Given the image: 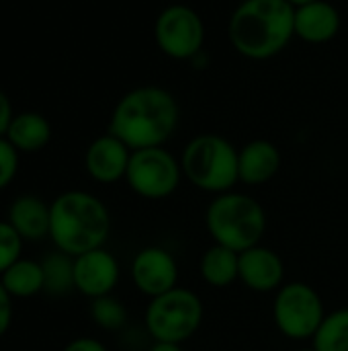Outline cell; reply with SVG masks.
Listing matches in <instances>:
<instances>
[{
	"instance_id": "4",
	"label": "cell",
	"mask_w": 348,
	"mask_h": 351,
	"mask_svg": "<svg viewBox=\"0 0 348 351\" xmlns=\"http://www.w3.org/2000/svg\"><path fill=\"white\" fill-rule=\"evenodd\" d=\"M205 228L215 245L242 253L260 245L267 232V212L252 195L226 191L205 210Z\"/></svg>"
},
{
	"instance_id": "17",
	"label": "cell",
	"mask_w": 348,
	"mask_h": 351,
	"mask_svg": "<svg viewBox=\"0 0 348 351\" xmlns=\"http://www.w3.org/2000/svg\"><path fill=\"white\" fill-rule=\"evenodd\" d=\"M18 152L33 154L43 150L51 140V123L37 111H21L14 113L6 136H4Z\"/></svg>"
},
{
	"instance_id": "21",
	"label": "cell",
	"mask_w": 348,
	"mask_h": 351,
	"mask_svg": "<svg viewBox=\"0 0 348 351\" xmlns=\"http://www.w3.org/2000/svg\"><path fill=\"white\" fill-rule=\"evenodd\" d=\"M312 341L316 351H348V308L328 313Z\"/></svg>"
},
{
	"instance_id": "2",
	"label": "cell",
	"mask_w": 348,
	"mask_h": 351,
	"mask_svg": "<svg viewBox=\"0 0 348 351\" xmlns=\"http://www.w3.org/2000/svg\"><path fill=\"white\" fill-rule=\"evenodd\" d=\"M232 47L248 60H269L295 37V8L287 0H242L228 23Z\"/></svg>"
},
{
	"instance_id": "18",
	"label": "cell",
	"mask_w": 348,
	"mask_h": 351,
	"mask_svg": "<svg viewBox=\"0 0 348 351\" xmlns=\"http://www.w3.org/2000/svg\"><path fill=\"white\" fill-rule=\"evenodd\" d=\"M199 274L203 282L211 288H228L238 282L240 276V253L222 247L211 245L199 261Z\"/></svg>"
},
{
	"instance_id": "23",
	"label": "cell",
	"mask_w": 348,
	"mask_h": 351,
	"mask_svg": "<svg viewBox=\"0 0 348 351\" xmlns=\"http://www.w3.org/2000/svg\"><path fill=\"white\" fill-rule=\"evenodd\" d=\"M25 241L18 237V232L8 224V220H0V276L21 259Z\"/></svg>"
},
{
	"instance_id": "30",
	"label": "cell",
	"mask_w": 348,
	"mask_h": 351,
	"mask_svg": "<svg viewBox=\"0 0 348 351\" xmlns=\"http://www.w3.org/2000/svg\"><path fill=\"white\" fill-rule=\"evenodd\" d=\"M297 351H316L314 348H302V350H297Z\"/></svg>"
},
{
	"instance_id": "28",
	"label": "cell",
	"mask_w": 348,
	"mask_h": 351,
	"mask_svg": "<svg viewBox=\"0 0 348 351\" xmlns=\"http://www.w3.org/2000/svg\"><path fill=\"white\" fill-rule=\"evenodd\" d=\"M148 351H183L180 343H170V341H154Z\"/></svg>"
},
{
	"instance_id": "25",
	"label": "cell",
	"mask_w": 348,
	"mask_h": 351,
	"mask_svg": "<svg viewBox=\"0 0 348 351\" xmlns=\"http://www.w3.org/2000/svg\"><path fill=\"white\" fill-rule=\"evenodd\" d=\"M12 296L4 290V286L0 284V339L8 333L10 325H12Z\"/></svg>"
},
{
	"instance_id": "26",
	"label": "cell",
	"mask_w": 348,
	"mask_h": 351,
	"mask_svg": "<svg viewBox=\"0 0 348 351\" xmlns=\"http://www.w3.org/2000/svg\"><path fill=\"white\" fill-rule=\"evenodd\" d=\"M62 351H109L107 346L94 337H76Z\"/></svg>"
},
{
	"instance_id": "27",
	"label": "cell",
	"mask_w": 348,
	"mask_h": 351,
	"mask_svg": "<svg viewBox=\"0 0 348 351\" xmlns=\"http://www.w3.org/2000/svg\"><path fill=\"white\" fill-rule=\"evenodd\" d=\"M12 117H14L12 103H10V99L6 97V93L0 88V138L6 136V130H8Z\"/></svg>"
},
{
	"instance_id": "13",
	"label": "cell",
	"mask_w": 348,
	"mask_h": 351,
	"mask_svg": "<svg viewBox=\"0 0 348 351\" xmlns=\"http://www.w3.org/2000/svg\"><path fill=\"white\" fill-rule=\"evenodd\" d=\"M238 282L258 294L277 292L285 284V263L281 255L269 247H250L240 253Z\"/></svg>"
},
{
	"instance_id": "20",
	"label": "cell",
	"mask_w": 348,
	"mask_h": 351,
	"mask_svg": "<svg viewBox=\"0 0 348 351\" xmlns=\"http://www.w3.org/2000/svg\"><path fill=\"white\" fill-rule=\"evenodd\" d=\"M41 267L45 294L66 296L74 290V257L55 249L41 259Z\"/></svg>"
},
{
	"instance_id": "3",
	"label": "cell",
	"mask_w": 348,
	"mask_h": 351,
	"mask_svg": "<svg viewBox=\"0 0 348 351\" xmlns=\"http://www.w3.org/2000/svg\"><path fill=\"white\" fill-rule=\"evenodd\" d=\"M111 214L105 202L88 191L70 189L49 204V241L70 257L105 247Z\"/></svg>"
},
{
	"instance_id": "29",
	"label": "cell",
	"mask_w": 348,
	"mask_h": 351,
	"mask_svg": "<svg viewBox=\"0 0 348 351\" xmlns=\"http://www.w3.org/2000/svg\"><path fill=\"white\" fill-rule=\"evenodd\" d=\"M293 8H297V6H304V4H308V2H314V0H287Z\"/></svg>"
},
{
	"instance_id": "1",
	"label": "cell",
	"mask_w": 348,
	"mask_h": 351,
	"mask_svg": "<svg viewBox=\"0 0 348 351\" xmlns=\"http://www.w3.org/2000/svg\"><path fill=\"white\" fill-rule=\"evenodd\" d=\"M180 107L174 95L162 86H137L127 90L109 119V134L131 150L164 146L178 128Z\"/></svg>"
},
{
	"instance_id": "7",
	"label": "cell",
	"mask_w": 348,
	"mask_h": 351,
	"mask_svg": "<svg viewBox=\"0 0 348 351\" xmlns=\"http://www.w3.org/2000/svg\"><path fill=\"white\" fill-rule=\"evenodd\" d=\"M326 315L320 294L306 282H289L275 292L273 321L291 341L314 339Z\"/></svg>"
},
{
	"instance_id": "6",
	"label": "cell",
	"mask_w": 348,
	"mask_h": 351,
	"mask_svg": "<svg viewBox=\"0 0 348 351\" xmlns=\"http://www.w3.org/2000/svg\"><path fill=\"white\" fill-rule=\"evenodd\" d=\"M203 302L201 298L189 290L176 286L174 290L150 298L144 315L146 331L154 341H170L185 343L203 325Z\"/></svg>"
},
{
	"instance_id": "5",
	"label": "cell",
	"mask_w": 348,
	"mask_h": 351,
	"mask_svg": "<svg viewBox=\"0 0 348 351\" xmlns=\"http://www.w3.org/2000/svg\"><path fill=\"white\" fill-rule=\"evenodd\" d=\"M180 167L185 179L205 193H226L240 183L238 148L224 136L201 134L187 142Z\"/></svg>"
},
{
	"instance_id": "11",
	"label": "cell",
	"mask_w": 348,
	"mask_h": 351,
	"mask_svg": "<svg viewBox=\"0 0 348 351\" xmlns=\"http://www.w3.org/2000/svg\"><path fill=\"white\" fill-rule=\"evenodd\" d=\"M119 278L121 265L105 247L74 257V290L90 300L113 294Z\"/></svg>"
},
{
	"instance_id": "19",
	"label": "cell",
	"mask_w": 348,
	"mask_h": 351,
	"mask_svg": "<svg viewBox=\"0 0 348 351\" xmlns=\"http://www.w3.org/2000/svg\"><path fill=\"white\" fill-rule=\"evenodd\" d=\"M0 284L12 298H33L43 292V267L41 261L21 257L2 276Z\"/></svg>"
},
{
	"instance_id": "16",
	"label": "cell",
	"mask_w": 348,
	"mask_h": 351,
	"mask_svg": "<svg viewBox=\"0 0 348 351\" xmlns=\"http://www.w3.org/2000/svg\"><path fill=\"white\" fill-rule=\"evenodd\" d=\"M6 220L25 243L49 239V204L37 195L23 193L14 197L8 206Z\"/></svg>"
},
{
	"instance_id": "9",
	"label": "cell",
	"mask_w": 348,
	"mask_h": 351,
	"mask_svg": "<svg viewBox=\"0 0 348 351\" xmlns=\"http://www.w3.org/2000/svg\"><path fill=\"white\" fill-rule=\"evenodd\" d=\"M154 39L164 56L172 60H191L201 51L205 41L203 19L187 4H168L156 16Z\"/></svg>"
},
{
	"instance_id": "15",
	"label": "cell",
	"mask_w": 348,
	"mask_h": 351,
	"mask_svg": "<svg viewBox=\"0 0 348 351\" xmlns=\"http://www.w3.org/2000/svg\"><path fill=\"white\" fill-rule=\"evenodd\" d=\"M340 12L328 0H314L295 8V37L306 43H326L340 31Z\"/></svg>"
},
{
	"instance_id": "8",
	"label": "cell",
	"mask_w": 348,
	"mask_h": 351,
	"mask_svg": "<svg viewBox=\"0 0 348 351\" xmlns=\"http://www.w3.org/2000/svg\"><path fill=\"white\" fill-rule=\"evenodd\" d=\"M183 177L180 160L164 146H156L131 152L125 183L135 195L156 202L170 197Z\"/></svg>"
},
{
	"instance_id": "22",
	"label": "cell",
	"mask_w": 348,
	"mask_h": 351,
	"mask_svg": "<svg viewBox=\"0 0 348 351\" xmlns=\"http://www.w3.org/2000/svg\"><path fill=\"white\" fill-rule=\"evenodd\" d=\"M90 319L103 331H121L127 325V308L113 294L90 300Z\"/></svg>"
},
{
	"instance_id": "24",
	"label": "cell",
	"mask_w": 348,
	"mask_h": 351,
	"mask_svg": "<svg viewBox=\"0 0 348 351\" xmlns=\"http://www.w3.org/2000/svg\"><path fill=\"white\" fill-rule=\"evenodd\" d=\"M18 150L6 140L0 138V191H4L18 173Z\"/></svg>"
},
{
	"instance_id": "12",
	"label": "cell",
	"mask_w": 348,
	"mask_h": 351,
	"mask_svg": "<svg viewBox=\"0 0 348 351\" xmlns=\"http://www.w3.org/2000/svg\"><path fill=\"white\" fill-rule=\"evenodd\" d=\"M131 152L133 150L129 146L107 132L88 144L84 152V169L92 181L101 185H113L125 179Z\"/></svg>"
},
{
	"instance_id": "10",
	"label": "cell",
	"mask_w": 348,
	"mask_h": 351,
	"mask_svg": "<svg viewBox=\"0 0 348 351\" xmlns=\"http://www.w3.org/2000/svg\"><path fill=\"white\" fill-rule=\"evenodd\" d=\"M133 286L148 298L162 296L178 286V263L164 247H144L131 261Z\"/></svg>"
},
{
	"instance_id": "14",
	"label": "cell",
	"mask_w": 348,
	"mask_h": 351,
	"mask_svg": "<svg viewBox=\"0 0 348 351\" xmlns=\"http://www.w3.org/2000/svg\"><path fill=\"white\" fill-rule=\"evenodd\" d=\"M281 150L271 140H252L238 150L240 183L256 187L269 183L281 171Z\"/></svg>"
}]
</instances>
